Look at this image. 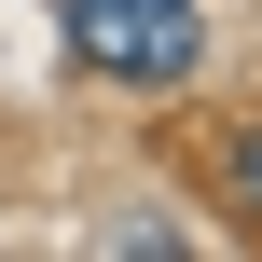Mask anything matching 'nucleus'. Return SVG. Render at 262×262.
I'll use <instances>...</instances> for the list:
<instances>
[{"label": "nucleus", "mask_w": 262, "mask_h": 262, "mask_svg": "<svg viewBox=\"0 0 262 262\" xmlns=\"http://www.w3.org/2000/svg\"><path fill=\"white\" fill-rule=\"evenodd\" d=\"M69 14V55L111 69V83H193V0H55Z\"/></svg>", "instance_id": "f257e3e1"}, {"label": "nucleus", "mask_w": 262, "mask_h": 262, "mask_svg": "<svg viewBox=\"0 0 262 262\" xmlns=\"http://www.w3.org/2000/svg\"><path fill=\"white\" fill-rule=\"evenodd\" d=\"M221 180H235V193L262 207V138H235V152H221Z\"/></svg>", "instance_id": "f03ea898"}]
</instances>
